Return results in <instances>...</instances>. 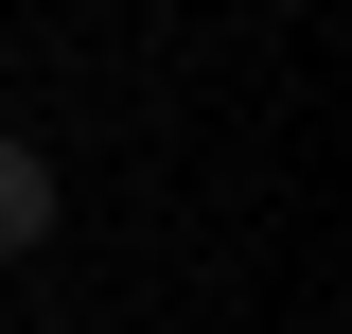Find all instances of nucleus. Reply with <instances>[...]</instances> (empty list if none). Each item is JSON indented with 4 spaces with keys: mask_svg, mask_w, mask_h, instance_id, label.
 Segmentation results:
<instances>
[{
    "mask_svg": "<svg viewBox=\"0 0 352 334\" xmlns=\"http://www.w3.org/2000/svg\"><path fill=\"white\" fill-rule=\"evenodd\" d=\"M36 229H53V159H36V141H0V247H36Z\"/></svg>",
    "mask_w": 352,
    "mask_h": 334,
    "instance_id": "nucleus-1",
    "label": "nucleus"
}]
</instances>
